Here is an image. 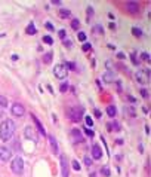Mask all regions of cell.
<instances>
[{
  "instance_id": "cell-7",
  "label": "cell",
  "mask_w": 151,
  "mask_h": 177,
  "mask_svg": "<svg viewBox=\"0 0 151 177\" xmlns=\"http://www.w3.org/2000/svg\"><path fill=\"white\" fill-rule=\"evenodd\" d=\"M11 113H12L14 116H17V118H21V116H24L25 109H24L22 104H20V103H14L12 107H11Z\"/></svg>"
},
{
  "instance_id": "cell-39",
  "label": "cell",
  "mask_w": 151,
  "mask_h": 177,
  "mask_svg": "<svg viewBox=\"0 0 151 177\" xmlns=\"http://www.w3.org/2000/svg\"><path fill=\"white\" fill-rule=\"evenodd\" d=\"M64 45H65L67 48H71V46H73V43H71V40H64Z\"/></svg>"
},
{
  "instance_id": "cell-30",
  "label": "cell",
  "mask_w": 151,
  "mask_h": 177,
  "mask_svg": "<svg viewBox=\"0 0 151 177\" xmlns=\"http://www.w3.org/2000/svg\"><path fill=\"white\" fill-rule=\"evenodd\" d=\"M139 93H141V95H142L144 98H148V91L145 90V88H142V90H139Z\"/></svg>"
},
{
  "instance_id": "cell-5",
  "label": "cell",
  "mask_w": 151,
  "mask_h": 177,
  "mask_svg": "<svg viewBox=\"0 0 151 177\" xmlns=\"http://www.w3.org/2000/svg\"><path fill=\"white\" fill-rule=\"evenodd\" d=\"M135 79L141 83V85H147L150 80V70H139L135 74Z\"/></svg>"
},
{
  "instance_id": "cell-16",
  "label": "cell",
  "mask_w": 151,
  "mask_h": 177,
  "mask_svg": "<svg viewBox=\"0 0 151 177\" xmlns=\"http://www.w3.org/2000/svg\"><path fill=\"white\" fill-rule=\"evenodd\" d=\"M107 115L111 116V118H114V116L117 115V109H116L114 106H108V107H107Z\"/></svg>"
},
{
  "instance_id": "cell-36",
  "label": "cell",
  "mask_w": 151,
  "mask_h": 177,
  "mask_svg": "<svg viewBox=\"0 0 151 177\" xmlns=\"http://www.w3.org/2000/svg\"><path fill=\"white\" fill-rule=\"evenodd\" d=\"M58 34H59V37H61L62 40H65V31H64V30H59Z\"/></svg>"
},
{
  "instance_id": "cell-4",
  "label": "cell",
  "mask_w": 151,
  "mask_h": 177,
  "mask_svg": "<svg viewBox=\"0 0 151 177\" xmlns=\"http://www.w3.org/2000/svg\"><path fill=\"white\" fill-rule=\"evenodd\" d=\"M53 74H55L56 79H65L67 74H68V70L64 64H58V66L53 67Z\"/></svg>"
},
{
  "instance_id": "cell-19",
  "label": "cell",
  "mask_w": 151,
  "mask_h": 177,
  "mask_svg": "<svg viewBox=\"0 0 151 177\" xmlns=\"http://www.w3.org/2000/svg\"><path fill=\"white\" fill-rule=\"evenodd\" d=\"M43 61H45L46 64H51V63H52V52H48V54L43 57Z\"/></svg>"
},
{
  "instance_id": "cell-37",
  "label": "cell",
  "mask_w": 151,
  "mask_h": 177,
  "mask_svg": "<svg viewBox=\"0 0 151 177\" xmlns=\"http://www.w3.org/2000/svg\"><path fill=\"white\" fill-rule=\"evenodd\" d=\"M64 66L67 67V70H68V68H71V70H73V68L76 67V66H74V63H67V64H64Z\"/></svg>"
},
{
  "instance_id": "cell-29",
  "label": "cell",
  "mask_w": 151,
  "mask_h": 177,
  "mask_svg": "<svg viewBox=\"0 0 151 177\" xmlns=\"http://www.w3.org/2000/svg\"><path fill=\"white\" fill-rule=\"evenodd\" d=\"M130 58H132V61H133V64H135V66H138V64H139V63H138V60H136V52H132V54H130Z\"/></svg>"
},
{
  "instance_id": "cell-13",
  "label": "cell",
  "mask_w": 151,
  "mask_h": 177,
  "mask_svg": "<svg viewBox=\"0 0 151 177\" xmlns=\"http://www.w3.org/2000/svg\"><path fill=\"white\" fill-rule=\"evenodd\" d=\"M48 138H49V143H51V149H52V152H53V153H58V141H56V138H55L52 134H49Z\"/></svg>"
},
{
  "instance_id": "cell-41",
  "label": "cell",
  "mask_w": 151,
  "mask_h": 177,
  "mask_svg": "<svg viewBox=\"0 0 151 177\" xmlns=\"http://www.w3.org/2000/svg\"><path fill=\"white\" fill-rule=\"evenodd\" d=\"M117 90L121 91V82H120V80H117Z\"/></svg>"
},
{
  "instance_id": "cell-22",
  "label": "cell",
  "mask_w": 151,
  "mask_h": 177,
  "mask_svg": "<svg viewBox=\"0 0 151 177\" xmlns=\"http://www.w3.org/2000/svg\"><path fill=\"white\" fill-rule=\"evenodd\" d=\"M71 165H73L74 171H80V170H82V167H80V164H79L77 161H71Z\"/></svg>"
},
{
  "instance_id": "cell-35",
  "label": "cell",
  "mask_w": 151,
  "mask_h": 177,
  "mask_svg": "<svg viewBox=\"0 0 151 177\" xmlns=\"http://www.w3.org/2000/svg\"><path fill=\"white\" fill-rule=\"evenodd\" d=\"M110 128H114V130H116V131H117V130H120V125H118V124H117V122H113V125H111V124H110Z\"/></svg>"
},
{
  "instance_id": "cell-38",
  "label": "cell",
  "mask_w": 151,
  "mask_h": 177,
  "mask_svg": "<svg viewBox=\"0 0 151 177\" xmlns=\"http://www.w3.org/2000/svg\"><path fill=\"white\" fill-rule=\"evenodd\" d=\"M45 27H46L49 31H52V30H53V25H52L51 23H46V24H45Z\"/></svg>"
},
{
  "instance_id": "cell-40",
  "label": "cell",
  "mask_w": 151,
  "mask_h": 177,
  "mask_svg": "<svg viewBox=\"0 0 151 177\" xmlns=\"http://www.w3.org/2000/svg\"><path fill=\"white\" fill-rule=\"evenodd\" d=\"M51 3H52V5H61L62 2H61V0H52Z\"/></svg>"
},
{
  "instance_id": "cell-9",
  "label": "cell",
  "mask_w": 151,
  "mask_h": 177,
  "mask_svg": "<svg viewBox=\"0 0 151 177\" xmlns=\"http://www.w3.org/2000/svg\"><path fill=\"white\" fill-rule=\"evenodd\" d=\"M59 164H61V174H62V177H68L70 167H68V161H67V158L64 155L59 156Z\"/></svg>"
},
{
  "instance_id": "cell-34",
  "label": "cell",
  "mask_w": 151,
  "mask_h": 177,
  "mask_svg": "<svg viewBox=\"0 0 151 177\" xmlns=\"http://www.w3.org/2000/svg\"><path fill=\"white\" fill-rule=\"evenodd\" d=\"M90 48H92V46H90V43H85V45H83V51H85V52L90 51Z\"/></svg>"
},
{
  "instance_id": "cell-18",
  "label": "cell",
  "mask_w": 151,
  "mask_h": 177,
  "mask_svg": "<svg viewBox=\"0 0 151 177\" xmlns=\"http://www.w3.org/2000/svg\"><path fill=\"white\" fill-rule=\"evenodd\" d=\"M25 33H27V34H36V33H37V30H36V27H34L33 24H30V25L27 27Z\"/></svg>"
},
{
  "instance_id": "cell-43",
  "label": "cell",
  "mask_w": 151,
  "mask_h": 177,
  "mask_svg": "<svg viewBox=\"0 0 151 177\" xmlns=\"http://www.w3.org/2000/svg\"><path fill=\"white\" fill-rule=\"evenodd\" d=\"M110 28H111V30H114V28H116V24H114V23H111V24H110Z\"/></svg>"
},
{
  "instance_id": "cell-3",
  "label": "cell",
  "mask_w": 151,
  "mask_h": 177,
  "mask_svg": "<svg viewBox=\"0 0 151 177\" xmlns=\"http://www.w3.org/2000/svg\"><path fill=\"white\" fill-rule=\"evenodd\" d=\"M83 115H85V110L82 107H73L68 112V116H70V119L73 122H80L82 118H83Z\"/></svg>"
},
{
  "instance_id": "cell-11",
  "label": "cell",
  "mask_w": 151,
  "mask_h": 177,
  "mask_svg": "<svg viewBox=\"0 0 151 177\" xmlns=\"http://www.w3.org/2000/svg\"><path fill=\"white\" fill-rule=\"evenodd\" d=\"M92 156H93V159H96V161H99V159L102 158V150H101V147H99L98 144H93V146H92Z\"/></svg>"
},
{
  "instance_id": "cell-25",
  "label": "cell",
  "mask_w": 151,
  "mask_h": 177,
  "mask_svg": "<svg viewBox=\"0 0 151 177\" xmlns=\"http://www.w3.org/2000/svg\"><path fill=\"white\" fill-rule=\"evenodd\" d=\"M43 42L48 43V45H53V39H52L51 36H45V37H43Z\"/></svg>"
},
{
  "instance_id": "cell-26",
  "label": "cell",
  "mask_w": 151,
  "mask_h": 177,
  "mask_svg": "<svg viewBox=\"0 0 151 177\" xmlns=\"http://www.w3.org/2000/svg\"><path fill=\"white\" fill-rule=\"evenodd\" d=\"M85 122H86L87 127H92V125H93V119H92L90 116H86V118H85Z\"/></svg>"
},
{
  "instance_id": "cell-21",
  "label": "cell",
  "mask_w": 151,
  "mask_h": 177,
  "mask_svg": "<svg viewBox=\"0 0 151 177\" xmlns=\"http://www.w3.org/2000/svg\"><path fill=\"white\" fill-rule=\"evenodd\" d=\"M132 34H133L135 37H141V36H142V31H141L139 28H136V27H133V28H132Z\"/></svg>"
},
{
  "instance_id": "cell-15",
  "label": "cell",
  "mask_w": 151,
  "mask_h": 177,
  "mask_svg": "<svg viewBox=\"0 0 151 177\" xmlns=\"http://www.w3.org/2000/svg\"><path fill=\"white\" fill-rule=\"evenodd\" d=\"M71 137L74 138V143H80V141L83 140L82 133H80L79 130H71Z\"/></svg>"
},
{
  "instance_id": "cell-12",
  "label": "cell",
  "mask_w": 151,
  "mask_h": 177,
  "mask_svg": "<svg viewBox=\"0 0 151 177\" xmlns=\"http://www.w3.org/2000/svg\"><path fill=\"white\" fill-rule=\"evenodd\" d=\"M102 79L107 82V83H110V82H116V74L111 71V70H107L105 73H104V76H102Z\"/></svg>"
},
{
  "instance_id": "cell-20",
  "label": "cell",
  "mask_w": 151,
  "mask_h": 177,
  "mask_svg": "<svg viewBox=\"0 0 151 177\" xmlns=\"http://www.w3.org/2000/svg\"><path fill=\"white\" fill-rule=\"evenodd\" d=\"M79 27H80V21L79 20H73L71 21V28L73 30H79Z\"/></svg>"
},
{
  "instance_id": "cell-17",
  "label": "cell",
  "mask_w": 151,
  "mask_h": 177,
  "mask_svg": "<svg viewBox=\"0 0 151 177\" xmlns=\"http://www.w3.org/2000/svg\"><path fill=\"white\" fill-rule=\"evenodd\" d=\"M70 15H71V12H70L68 9H61V11H59V17H61V18H64V20L70 18Z\"/></svg>"
},
{
  "instance_id": "cell-44",
  "label": "cell",
  "mask_w": 151,
  "mask_h": 177,
  "mask_svg": "<svg viewBox=\"0 0 151 177\" xmlns=\"http://www.w3.org/2000/svg\"><path fill=\"white\" fill-rule=\"evenodd\" d=\"M95 115H96V116H98V118H99V116H101V112H99V110H98V109H96V110H95Z\"/></svg>"
},
{
  "instance_id": "cell-6",
  "label": "cell",
  "mask_w": 151,
  "mask_h": 177,
  "mask_svg": "<svg viewBox=\"0 0 151 177\" xmlns=\"http://www.w3.org/2000/svg\"><path fill=\"white\" fill-rule=\"evenodd\" d=\"M12 158V150L6 146H2L0 147V162H8L11 161Z\"/></svg>"
},
{
  "instance_id": "cell-31",
  "label": "cell",
  "mask_w": 151,
  "mask_h": 177,
  "mask_svg": "<svg viewBox=\"0 0 151 177\" xmlns=\"http://www.w3.org/2000/svg\"><path fill=\"white\" fill-rule=\"evenodd\" d=\"M67 90H68V85H67V83H62L61 88H59V91H61V93H65Z\"/></svg>"
},
{
  "instance_id": "cell-28",
  "label": "cell",
  "mask_w": 151,
  "mask_h": 177,
  "mask_svg": "<svg viewBox=\"0 0 151 177\" xmlns=\"http://www.w3.org/2000/svg\"><path fill=\"white\" fill-rule=\"evenodd\" d=\"M141 60H144V61L148 63V61H150V55H148L147 52H142V54H141Z\"/></svg>"
},
{
  "instance_id": "cell-24",
  "label": "cell",
  "mask_w": 151,
  "mask_h": 177,
  "mask_svg": "<svg viewBox=\"0 0 151 177\" xmlns=\"http://www.w3.org/2000/svg\"><path fill=\"white\" fill-rule=\"evenodd\" d=\"M77 39H79L80 42H86V33H83V31H80V33L77 34Z\"/></svg>"
},
{
  "instance_id": "cell-2",
  "label": "cell",
  "mask_w": 151,
  "mask_h": 177,
  "mask_svg": "<svg viewBox=\"0 0 151 177\" xmlns=\"http://www.w3.org/2000/svg\"><path fill=\"white\" fill-rule=\"evenodd\" d=\"M11 170H12L14 174L21 176V174L24 173V161H22V158H20V156L14 158V159L11 161Z\"/></svg>"
},
{
  "instance_id": "cell-27",
  "label": "cell",
  "mask_w": 151,
  "mask_h": 177,
  "mask_svg": "<svg viewBox=\"0 0 151 177\" xmlns=\"http://www.w3.org/2000/svg\"><path fill=\"white\" fill-rule=\"evenodd\" d=\"M101 173H102L105 177H108V176H110V168H108V167H102V168H101Z\"/></svg>"
},
{
  "instance_id": "cell-32",
  "label": "cell",
  "mask_w": 151,
  "mask_h": 177,
  "mask_svg": "<svg viewBox=\"0 0 151 177\" xmlns=\"http://www.w3.org/2000/svg\"><path fill=\"white\" fill-rule=\"evenodd\" d=\"M92 15H93V9L89 6V8H87V20H90V18H92Z\"/></svg>"
},
{
  "instance_id": "cell-23",
  "label": "cell",
  "mask_w": 151,
  "mask_h": 177,
  "mask_svg": "<svg viewBox=\"0 0 151 177\" xmlns=\"http://www.w3.org/2000/svg\"><path fill=\"white\" fill-rule=\"evenodd\" d=\"M6 106H8V100L3 95H0V107H6Z\"/></svg>"
},
{
  "instance_id": "cell-8",
  "label": "cell",
  "mask_w": 151,
  "mask_h": 177,
  "mask_svg": "<svg viewBox=\"0 0 151 177\" xmlns=\"http://www.w3.org/2000/svg\"><path fill=\"white\" fill-rule=\"evenodd\" d=\"M24 134H25V137H27L28 140H31V141L37 143V140H39V135H37V131H36L33 127H25V130H24Z\"/></svg>"
},
{
  "instance_id": "cell-42",
  "label": "cell",
  "mask_w": 151,
  "mask_h": 177,
  "mask_svg": "<svg viewBox=\"0 0 151 177\" xmlns=\"http://www.w3.org/2000/svg\"><path fill=\"white\" fill-rule=\"evenodd\" d=\"M85 162H86V165H90V159L89 158H85Z\"/></svg>"
},
{
  "instance_id": "cell-14",
  "label": "cell",
  "mask_w": 151,
  "mask_h": 177,
  "mask_svg": "<svg viewBox=\"0 0 151 177\" xmlns=\"http://www.w3.org/2000/svg\"><path fill=\"white\" fill-rule=\"evenodd\" d=\"M31 118H33V121H34V124H36V127H37V130H39V133L42 134V135H46V130L43 128V125H42V122L34 116V115H31Z\"/></svg>"
},
{
  "instance_id": "cell-1",
  "label": "cell",
  "mask_w": 151,
  "mask_h": 177,
  "mask_svg": "<svg viewBox=\"0 0 151 177\" xmlns=\"http://www.w3.org/2000/svg\"><path fill=\"white\" fill-rule=\"evenodd\" d=\"M15 131H17L15 122L11 121V119H5L2 124H0V138L3 141H9L14 137Z\"/></svg>"
},
{
  "instance_id": "cell-33",
  "label": "cell",
  "mask_w": 151,
  "mask_h": 177,
  "mask_svg": "<svg viewBox=\"0 0 151 177\" xmlns=\"http://www.w3.org/2000/svg\"><path fill=\"white\" fill-rule=\"evenodd\" d=\"M85 133H86V135H87V137H93V131H92V130L85 128Z\"/></svg>"
},
{
  "instance_id": "cell-10",
  "label": "cell",
  "mask_w": 151,
  "mask_h": 177,
  "mask_svg": "<svg viewBox=\"0 0 151 177\" xmlns=\"http://www.w3.org/2000/svg\"><path fill=\"white\" fill-rule=\"evenodd\" d=\"M126 9L132 14V15H136L138 12H139V5L136 3V2H127V5H126Z\"/></svg>"
}]
</instances>
